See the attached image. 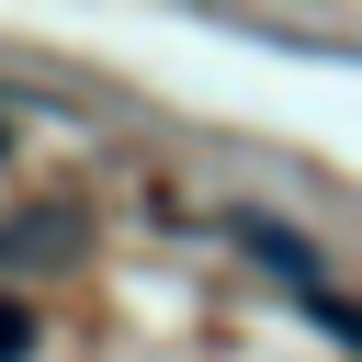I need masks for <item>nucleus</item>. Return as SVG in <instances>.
Listing matches in <instances>:
<instances>
[{
    "label": "nucleus",
    "instance_id": "f257e3e1",
    "mask_svg": "<svg viewBox=\"0 0 362 362\" xmlns=\"http://www.w3.org/2000/svg\"><path fill=\"white\" fill-rule=\"evenodd\" d=\"M0 362H34V317H23L11 294H0Z\"/></svg>",
    "mask_w": 362,
    "mask_h": 362
}]
</instances>
